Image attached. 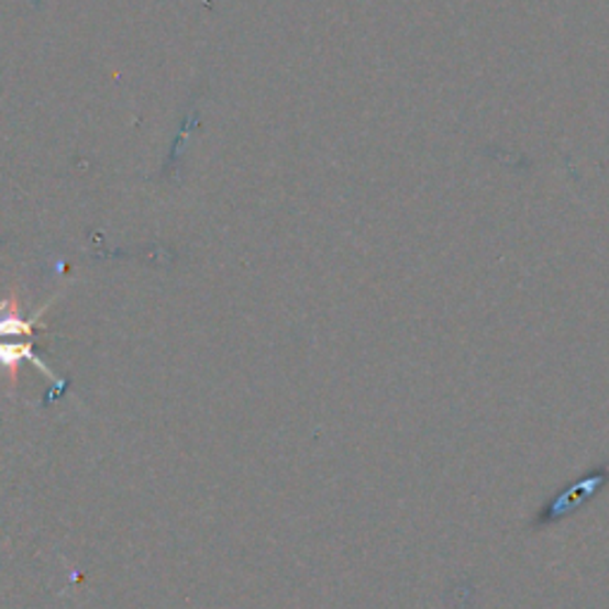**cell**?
<instances>
[{"label":"cell","mask_w":609,"mask_h":609,"mask_svg":"<svg viewBox=\"0 0 609 609\" xmlns=\"http://www.w3.org/2000/svg\"><path fill=\"white\" fill-rule=\"evenodd\" d=\"M53 300L43 304V308L38 312H34L29 319H24L22 312H0V339H8V336H26V339H32L36 324L46 326V322H43L41 317H43V312H46L51 308Z\"/></svg>","instance_id":"cell-2"},{"label":"cell","mask_w":609,"mask_h":609,"mask_svg":"<svg viewBox=\"0 0 609 609\" xmlns=\"http://www.w3.org/2000/svg\"><path fill=\"white\" fill-rule=\"evenodd\" d=\"M20 362H32V365L43 374L48 376V379L57 386V388H65L67 381L65 379H57V376L51 372V367L43 362L36 353H34V345L32 343H0V367H5L8 372V381H10V388H14V384H18V369H20Z\"/></svg>","instance_id":"cell-1"}]
</instances>
